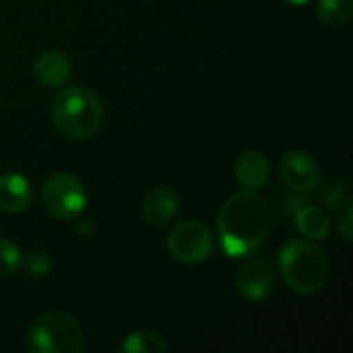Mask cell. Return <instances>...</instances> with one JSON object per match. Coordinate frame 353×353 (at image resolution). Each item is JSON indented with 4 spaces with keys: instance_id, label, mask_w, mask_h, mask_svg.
Masks as SVG:
<instances>
[{
    "instance_id": "6da1fadb",
    "label": "cell",
    "mask_w": 353,
    "mask_h": 353,
    "mask_svg": "<svg viewBox=\"0 0 353 353\" xmlns=\"http://www.w3.org/2000/svg\"><path fill=\"white\" fill-rule=\"evenodd\" d=\"M271 232L269 205L254 192L242 190L232 194L217 219L221 250L230 259H244L256 252Z\"/></svg>"
},
{
    "instance_id": "7a4b0ae2",
    "label": "cell",
    "mask_w": 353,
    "mask_h": 353,
    "mask_svg": "<svg viewBox=\"0 0 353 353\" xmlns=\"http://www.w3.org/2000/svg\"><path fill=\"white\" fill-rule=\"evenodd\" d=\"M279 271L292 292L310 296L329 279V256L314 242L292 240L279 250Z\"/></svg>"
},
{
    "instance_id": "3957f363",
    "label": "cell",
    "mask_w": 353,
    "mask_h": 353,
    "mask_svg": "<svg viewBox=\"0 0 353 353\" xmlns=\"http://www.w3.org/2000/svg\"><path fill=\"white\" fill-rule=\"evenodd\" d=\"M103 120V108L97 95L85 87L62 89L52 101V122L60 134L72 141L93 137Z\"/></svg>"
},
{
    "instance_id": "277c9868",
    "label": "cell",
    "mask_w": 353,
    "mask_h": 353,
    "mask_svg": "<svg viewBox=\"0 0 353 353\" xmlns=\"http://www.w3.org/2000/svg\"><path fill=\"white\" fill-rule=\"evenodd\" d=\"M83 347V331L66 312H48L29 331V350L35 353H81Z\"/></svg>"
},
{
    "instance_id": "5b68a950",
    "label": "cell",
    "mask_w": 353,
    "mask_h": 353,
    "mask_svg": "<svg viewBox=\"0 0 353 353\" xmlns=\"http://www.w3.org/2000/svg\"><path fill=\"white\" fill-rule=\"evenodd\" d=\"M165 246L172 259H176L178 263L199 265L211 259L215 250V240L207 225L190 219L172 228V232L168 234Z\"/></svg>"
},
{
    "instance_id": "8992f818",
    "label": "cell",
    "mask_w": 353,
    "mask_h": 353,
    "mask_svg": "<svg viewBox=\"0 0 353 353\" xmlns=\"http://www.w3.org/2000/svg\"><path fill=\"white\" fill-rule=\"evenodd\" d=\"M43 207L58 219H72L83 213L87 205V190L83 182L70 174H54L41 188Z\"/></svg>"
},
{
    "instance_id": "52a82bcc",
    "label": "cell",
    "mask_w": 353,
    "mask_h": 353,
    "mask_svg": "<svg viewBox=\"0 0 353 353\" xmlns=\"http://www.w3.org/2000/svg\"><path fill=\"white\" fill-rule=\"evenodd\" d=\"M281 180L296 192H310L321 182V165L308 151H288L279 165Z\"/></svg>"
},
{
    "instance_id": "ba28073f",
    "label": "cell",
    "mask_w": 353,
    "mask_h": 353,
    "mask_svg": "<svg viewBox=\"0 0 353 353\" xmlns=\"http://www.w3.org/2000/svg\"><path fill=\"white\" fill-rule=\"evenodd\" d=\"M273 281H275V275H273L271 263L263 259H252L238 271L236 290L240 292L242 298L250 302H259L269 296V292L273 290Z\"/></svg>"
},
{
    "instance_id": "9c48e42d",
    "label": "cell",
    "mask_w": 353,
    "mask_h": 353,
    "mask_svg": "<svg viewBox=\"0 0 353 353\" xmlns=\"http://www.w3.org/2000/svg\"><path fill=\"white\" fill-rule=\"evenodd\" d=\"M143 217L149 225L163 228L178 213V194L170 186H157L143 199Z\"/></svg>"
},
{
    "instance_id": "30bf717a",
    "label": "cell",
    "mask_w": 353,
    "mask_h": 353,
    "mask_svg": "<svg viewBox=\"0 0 353 353\" xmlns=\"http://www.w3.org/2000/svg\"><path fill=\"white\" fill-rule=\"evenodd\" d=\"M271 172V163L263 151L250 149L240 155L236 161V180L244 190H259L267 184Z\"/></svg>"
},
{
    "instance_id": "8fae6325",
    "label": "cell",
    "mask_w": 353,
    "mask_h": 353,
    "mask_svg": "<svg viewBox=\"0 0 353 353\" xmlns=\"http://www.w3.org/2000/svg\"><path fill=\"white\" fill-rule=\"evenodd\" d=\"M33 74L35 79L46 87H62L70 79V62L68 58L58 50H46L41 52L33 62Z\"/></svg>"
},
{
    "instance_id": "7c38bea8",
    "label": "cell",
    "mask_w": 353,
    "mask_h": 353,
    "mask_svg": "<svg viewBox=\"0 0 353 353\" xmlns=\"http://www.w3.org/2000/svg\"><path fill=\"white\" fill-rule=\"evenodd\" d=\"M31 184L21 174L0 176V209L6 213H21L31 203Z\"/></svg>"
},
{
    "instance_id": "4fadbf2b",
    "label": "cell",
    "mask_w": 353,
    "mask_h": 353,
    "mask_svg": "<svg viewBox=\"0 0 353 353\" xmlns=\"http://www.w3.org/2000/svg\"><path fill=\"white\" fill-rule=\"evenodd\" d=\"M296 225L308 240H327L331 234V221L327 213L316 205L302 207L296 215Z\"/></svg>"
},
{
    "instance_id": "5bb4252c",
    "label": "cell",
    "mask_w": 353,
    "mask_h": 353,
    "mask_svg": "<svg viewBox=\"0 0 353 353\" xmlns=\"http://www.w3.org/2000/svg\"><path fill=\"white\" fill-rule=\"evenodd\" d=\"M120 353H165L168 341L161 333L155 331H134L124 337V341L118 345Z\"/></svg>"
},
{
    "instance_id": "9a60e30c",
    "label": "cell",
    "mask_w": 353,
    "mask_h": 353,
    "mask_svg": "<svg viewBox=\"0 0 353 353\" xmlns=\"http://www.w3.org/2000/svg\"><path fill=\"white\" fill-rule=\"evenodd\" d=\"M316 14L325 25H345L353 14V0H319Z\"/></svg>"
},
{
    "instance_id": "2e32d148",
    "label": "cell",
    "mask_w": 353,
    "mask_h": 353,
    "mask_svg": "<svg viewBox=\"0 0 353 353\" xmlns=\"http://www.w3.org/2000/svg\"><path fill=\"white\" fill-rule=\"evenodd\" d=\"M21 261H23L21 250L12 242L0 238V277H8L17 273L21 269Z\"/></svg>"
},
{
    "instance_id": "e0dca14e",
    "label": "cell",
    "mask_w": 353,
    "mask_h": 353,
    "mask_svg": "<svg viewBox=\"0 0 353 353\" xmlns=\"http://www.w3.org/2000/svg\"><path fill=\"white\" fill-rule=\"evenodd\" d=\"M337 228L343 234V238L350 242L353 238V199L345 196L337 209Z\"/></svg>"
},
{
    "instance_id": "ac0fdd59",
    "label": "cell",
    "mask_w": 353,
    "mask_h": 353,
    "mask_svg": "<svg viewBox=\"0 0 353 353\" xmlns=\"http://www.w3.org/2000/svg\"><path fill=\"white\" fill-rule=\"evenodd\" d=\"M21 265H25L27 273L33 275V277H41L50 271V259L46 256V252H31L25 261H21Z\"/></svg>"
},
{
    "instance_id": "d6986e66",
    "label": "cell",
    "mask_w": 353,
    "mask_h": 353,
    "mask_svg": "<svg viewBox=\"0 0 353 353\" xmlns=\"http://www.w3.org/2000/svg\"><path fill=\"white\" fill-rule=\"evenodd\" d=\"M283 2H288V4H294V6H302V4H308L310 0H283Z\"/></svg>"
}]
</instances>
